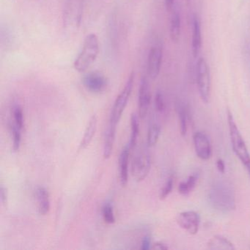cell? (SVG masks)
Returning a JSON list of instances; mask_svg holds the SVG:
<instances>
[{
	"instance_id": "obj_1",
	"label": "cell",
	"mask_w": 250,
	"mask_h": 250,
	"mask_svg": "<svg viewBox=\"0 0 250 250\" xmlns=\"http://www.w3.org/2000/svg\"><path fill=\"white\" fill-rule=\"evenodd\" d=\"M210 206L221 212H229L235 208V192L230 184L225 181L213 183L209 189Z\"/></svg>"
},
{
	"instance_id": "obj_2",
	"label": "cell",
	"mask_w": 250,
	"mask_h": 250,
	"mask_svg": "<svg viewBox=\"0 0 250 250\" xmlns=\"http://www.w3.org/2000/svg\"><path fill=\"white\" fill-rule=\"evenodd\" d=\"M228 124L229 128V138L231 146L235 156L241 162L250 178V154L245 141L240 132L239 128L235 123L233 115L229 109H228Z\"/></svg>"
},
{
	"instance_id": "obj_3",
	"label": "cell",
	"mask_w": 250,
	"mask_h": 250,
	"mask_svg": "<svg viewBox=\"0 0 250 250\" xmlns=\"http://www.w3.org/2000/svg\"><path fill=\"white\" fill-rule=\"evenodd\" d=\"M99 41L95 33H90L86 36L82 50L74 62V69L80 73L87 71L99 56Z\"/></svg>"
},
{
	"instance_id": "obj_4",
	"label": "cell",
	"mask_w": 250,
	"mask_h": 250,
	"mask_svg": "<svg viewBox=\"0 0 250 250\" xmlns=\"http://www.w3.org/2000/svg\"><path fill=\"white\" fill-rule=\"evenodd\" d=\"M83 0H67L63 11L64 28L75 33L81 25L83 15Z\"/></svg>"
},
{
	"instance_id": "obj_5",
	"label": "cell",
	"mask_w": 250,
	"mask_h": 250,
	"mask_svg": "<svg viewBox=\"0 0 250 250\" xmlns=\"http://www.w3.org/2000/svg\"><path fill=\"white\" fill-rule=\"evenodd\" d=\"M134 78H135V74L134 72H131L130 75L128 76L125 86L117 97L113 106H112V111H111L110 118H109V123L110 124L117 125L119 123L123 112L125 110L127 104H128V100H129L130 96H131V93H132Z\"/></svg>"
},
{
	"instance_id": "obj_6",
	"label": "cell",
	"mask_w": 250,
	"mask_h": 250,
	"mask_svg": "<svg viewBox=\"0 0 250 250\" xmlns=\"http://www.w3.org/2000/svg\"><path fill=\"white\" fill-rule=\"evenodd\" d=\"M196 81L200 99L205 104L210 101L211 78L210 68L204 58H199L196 70Z\"/></svg>"
},
{
	"instance_id": "obj_7",
	"label": "cell",
	"mask_w": 250,
	"mask_h": 250,
	"mask_svg": "<svg viewBox=\"0 0 250 250\" xmlns=\"http://www.w3.org/2000/svg\"><path fill=\"white\" fill-rule=\"evenodd\" d=\"M147 146H142L134 155L131 163V174L137 182H141L148 175L151 167L150 153Z\"/></svg>"
},
{
	"instance_id": "obj_8",
	"label": "cell",
	"mask_w": 250,
	"mask_h": 250,
	"mask_svg": "<svg viewBox=\"0 0 250 250\" xmlns=\"http://www.w3.org/2000/svg\"><path fill=\"white\" fill-rule=\"evenodd\" d=\"M163 61V47L160 43H155L149 51L147 57V74L152 80L159 77Z\"/></svg>"
},
{
	"instance_id": "obj_9",
	"label": "cell",
	"mask_w": 250,
	"mask_h": 250,
	"mask_svg": "<svg viewBox=\"0 0 250 250\" xmlns=\"http://www.w3.org/2000/svg\"><path fill=\"white\" fill-rule=\"evenodd\" d=\"M151 102V89L150 82L146 77H143L140 81L138 93L139 115L144 119L148 112Z\"/></svg>"
},
{
	"instance_id": "obj_10",
	"label": "cell",
	"mask_w": 250,
	"mask_h": 250,
	"mask_svg": "<svg viewBox=\"0 0 250 250\" xmlns=\"http://www.w3.org/2000/svg\"><path fill=\"white\" fill-rule=\"evenodd\" d=\"M177 222L183 229L190 235H196L200 228V216L194 210H187L178 214Z\"/></svg>"
},
{
	"instance_id": "obj_11",
	"label": "cell",
	"mask_w": 250,
	"mask_h": 250,
	"mask_svg": "<svg viewBox=\"0 0 250 250\" xmlns=\"http://www.w3.org/2000/svg\"><path fill=\"white\" fill-rule=\"evenodd\" d=\"M194 150L199 159L207 161L212 156V147L210 140L206 133L197 131L193 136Z\"/></svg>"
},
{
	"instance_id": "obj_12",
	"label": "cell",
	"mask_w": 250,
	"mask_h": 250,
	"mask_svg": "<svg viewBox=\"0 0 250 250\" xmlns=\"http://www.w3.org/2000/svg\"><path fill=\"white\" fill-rule=\"evenodd\" d=\"M83 84L91 93H99L106 89L107 82L103 74L97 71H93L83 77Z\"/></svg>"
},
{
	"instance_id": "obj_13",
	"label": "cell",
	"mask_w": 250,
	"mask_h": 250,
	"mask_svg": "<svg viewBox=\"0 0 250 250\" xmlns=\"http://www.w3.org/2000/svg\"><path fill=\"white\" fill-rule=\"evenodd\" d=\"M191 52L193 57L197 58L199 56L202 48V31L200 20L194 15L192 20V32H191Z\"/></svg>"
},
{
	"instance_id": "obj_14",
	"label": "cell",
	"mask_w": 250,
	"mask_h": 250,
	"mask_svg": "<svg viewBox=\"0 0 250 250\" xmlns=\"http://www.w3.org/2000/svg\"><path fill=\"white\" fill-rule=\"evenodd\" d=\"M129 144L126 145L123 148L118 160L119 165L120 181L123 187H125L128 184V159H129L130 150Z\"/></svg>"
},
{
	"instance_id": "obj_15",
	"label": "cell",
	"mask_w": 250,
	"mask_h": 250,
	"mask_svg": "<svg viewBox=\"0 0 250 250\" xmlns=\"http://www.w3.org/2000/svg\"><path fill=\"white\" fill-rule=\"evenodd\" d=\"M169 38L172 43H177L180 41L181 34V18L180 13L174 10L169 21Z\"/></svg>"
},
{
	"instance_id": "obj_16",
	"label": "cell",
	"mask_w": 250,
	"mask_h": 250,
	"mask_svg": "<svg viewBox=\"0 0 250 250\" xmlns=\"http://www.w3.org/2000/svg\"><path fill=\"white\" fill-rule=\"evenodd\" d=\"M175 109L179 121L180 131L181 135L186 136L188 131V109L184 102L177 101L175 103Z\"/></svg>"
},
{
	"instance_id": "obj_17",
	"label": "cell",
	"mask_w": 250,
	"mask_h": 250,
	"mask_svg": "<svg viewBox=\"0 0 250 250\" xmlns=\"http://www.w3.org/2000/svg\"><path fill=\"white\" fill-rule=\"evenodd\" d=\"M36 199L39 214L43 216L47 214L50 210V200L49 192L46 188L43 187H38L36 189Z\"/></svg>"
},
{
	"instance_id": "obj_18",
	"label": "cell",
	"mask_w": 250,
	"mask_h": 250,
	"mask_svg": "<svg viewBox=\"0 0 250 250\" xmlns=\"http://www.w3.org/2000/svg\"><path fill=\"white\" fill-rule=\"evenodd\" d=\"M117 125L109 123L107 130L105 134L104 143L103 156L105 159L110 158L113 150L114 143L115 140Z\"/></svg>"
},
{
	"instance_id": "obj_19",
	"label": "cell",
	"mask_w": 250,
	"mask_h": 250,
	"mask_svg": "<svg viewBox=\"0 0 250 250\" xmlns=\"http://www.w3.org/2000/svg\"><path fill=\"white\" fill-rule=\"evenodd\" d=\"M98 119L96 115H93L90 118L88 124H87V128L84 131V136L83 140L80 143V149L84 150L88 147L89 145L91 143L95 134H96V130H97Z\"/></svg>"
},
{
	"instance_id": "obj_20",
	"label": "cell",
	"mask_w": 250,
	"mask_h": 250,
	"mask_svg": "<svg viewBox=\"0 0 250 250\" xmlns=\"http://www.w3.org/2000/svg\"><path fill=\"white\" fill-rule=\"evenodd\" d=\"M208 248L211 250H234V244L228 238L222 235H214L207 244Z\"/></svg>"
},
{
	"instance_id": "obj_21",
	"label": "cell",
	"mask_w": 250,
	"mask_h": 250,
	"mask_svg": "<svg viewBox=\"0 0 250 250\" xmlns=\"http://www.w3.org/2000/svg\"><path fill=\"white\" fill-rule=\"evenodd\" d=\"M198 175L192 174L188 176L187 181H182L178 186V192L181 195L187 196L191 192L197 185Z\"/></svg>"
},
{
	"instance_id": "obj_22",
	"label": "cell",
	"mask_w": 250,
	"mask_h": 250,
	"mask_svg": "<svg viewBox=\"0 0 250 250\" xmlns=\"http://www.w3.org/2000/svg\"><path fill=\"white\" fill-rule=\"evenodd\" d=\"M139 133H140L139 118L136 114L133 113L131 117V137L128 143L131 150H134L137 146Z\"/></svg>"
},
{
	"instance_id": "obj_23",
	"label": "cell",
	"mask_w": 250,
	"mask_h": 250,
	"mask_svg": "<svg viewBox=\"0 0 250 250\" xmlns=\"http://www.w3.org/2000/svg\"><path fill=\"white\" fill-rule=\"evenodd\" d=\"M161 133V126L158 123L153 122L150 124L147 132V145L148 147L156 146L159 141Z\"/></svg>"
},
{
	"instance_id": "obj_24",
	"label": "cell",
	"mask_w": 250,
	"mask_h": 250,
	"mask_svg": "<svg viewBox=\"0 0 250 250\" xmlns=\"http://www.w3.org/2000/svg\"><path fill=\"white\" fill-rule=\"evenodd\" d=\"M13 116H14V124L22 131L24 127V114L22 108L20 105H16L13 108Z\"/></svg>"
},
{
	"instance_id": "obj_25",
	"label": "cell",
	"mask_w": 250,
	"mask_h": 250,
	"mask_svg": "<svg viewBox=\"0 0 250 250\" xmlns=\"http://www.w3.org/2000/svg\"><path fill=\"white\" fill-rule=\"evenodd\" d=\"M21 129H20L15 124H13L12 126H11V133H12L13 150L14 152L19 151L21 147Z\"/></svg>"
},
{
	"instance_id": "obj_26",
	"label": "cell",
	"mask_w": 250,
	"mask_h": 250,
	"mask_svg": "<svg viewBox=\"0 0 250 250\" xmlns=\"http://www.w3.org/2000/svg\"><path fill=\"white\" fill-rule=\"evenodd\" d=\"M102 216L104 220L107 224H113L115 222V214H114L113 207L110 203H106L102 208Z\"/></svg>"
},
{
	"instance_id": "obj_27",
	"label": "cell",
	"mask_w": 250,
	"mask_h": 250,
	"mask_svg": "<svg viewBox=\"0 0 250 250\" xmlns=\"http://www.w3.org/2000/svg\"><path fill=\"white\" fill-rule=\"evenodd\" d=\"M174 178L173 177L170 176L167 180L166 183L164 184L163 187L161 190L160 195H159L161 200H165L169 196V194L172 192Z\"/></svg>"
},
{
	"instance_id": "obj_28",
	"label": "cell",
	"mask_w": 250,
	"mask_h": 250,
	"mask_svg": "<svg viewBox=\"0 0 250 250\" xmlns=\"http://www.w3.org/2000/svg\"><path fill=\"white\" fill-rule=\"evenodd\" d=\"M154 105L156 112H159V113H162V112H163L164 110H165V98H164V96L163 94H162V92H156V95H155Z\"/></svg>"
},
{
	"instance_id": "obj_29",
	"label": "cell",
	"mask_w": 250,
	"mask_h": 250,
	"mask_svg": "<svg viewBox=\"0 0 250 250\" xmlns=\"http://www.w3.org/2000/svg\"><path fill=\"white\" fill-rule=\"evenodd\" d=\"M0 198H1V202H2V205L4 206H6L8 205V189L3 185L1 186V187H0Z\"/></svg>"
},
{
	"instance_id": "obj_30",
	"label": "cell",
	"mask_w": 250,
	"mask_h": 250,
	"mask_svg": "<svg viewBox=\"0 0 250 250\" xmlns=\"http://www.w3.org/2000/svg\"><path fill=\"white\" fill-rule=\"evenodd\" d=\"M152 248L151 239L150 237L146 236L143 238L141 243L140 249L143 250H148Z\"/></svg>"
},
{
	"instance_id": "obj_31",
	"label": "cell",
	"mask_w": 250,
	"mask_h": 250,
	"mask_svg": "<svg viewBox=\"0 0 250 250\" xmlns=\"http://www.w3.org/2000/svg\"><path fill=\"white\" fill-rule=\"evenodd\" d=\"M216 168H217L218 171L221 172V173H225V164L222 159H219L216 161Z\"/></svg>"
},
{
	"instance_id": "obj_32",
	"label": "cell",
	"mask_w": 250,
	"mask_h": 250,
	"mask_svg": "<svg viewBox=\"0 0 250 250\" xmlns=\"http://www.w3.org/2000/svg\"><path fill=\"white\" fill-rule=\"evenodd\" d=\"M152 249L157 250H168V247L166 244L162 242H156L152 245Z\"/></svg>"
},
{
	"instance_id": "obj_33",
	"label": "cell",
	"mask_w": 250,
	"mask_h": 250,
	"mask_svg": "<svg viewBox=\"0 0 250 250\" xmlns=\"http://www.w3.org/2000/svg\"><path fill=\"white\" fill-rule=\"evenodd\" d=\"M175 0H165V5L167 11H171L173 9L175 5Z\"/></svg>"
},
{
	"instance_id": "obj_34",
	"label": "cell",
	"mask_w": 250,
	"mask_h": 250,
	"mask_svg": "<svg viewBox=\"0 0 250 250\" xmlns=\"http://www.w3.org/2000/svg\"><path fill=\"white\" fill-rule=\"evenodd\" d=\"M188 2H189L190 0H188Z\"/></svg>"
}]
</instances>
